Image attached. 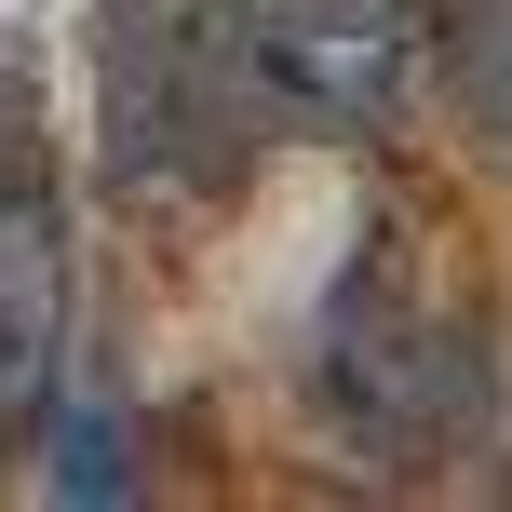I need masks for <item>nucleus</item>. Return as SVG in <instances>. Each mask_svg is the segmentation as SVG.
I'll use <instances>...</instances> for the list:
<instances>
[{
	"mask_svg": "<svg viewBox=\"0 0 512 512\" xmlns=\"http://www.w3.org/2000/svg\"><path fill=\"white\" fill-rule=\"evenodd\" d=\"M68 351V203L41 176H0V418H27Z\"/></svg>",
	"mask_w": 512,
	"mask_h": 512,
	"instance_id": "f03ea898",
	"label": "nucleus"
},
{
	"mask_svg": "<svg viewBox=\"0 0 512 512\" xmlns=\"http://www.w3.org/2000/svg\"><path fill=\"white\" fill-rule=\"evenodd\" d=\"M54 499H135L122 418H95V405H68V418H54Z\"/></svg>",
	"mask_w": 512,
	"mask_h": 512,
	"instance_id": "7ed1b4c3",
	"label": "nucleus"
},
{
	"mask_svg": "<svg viewBox=\"0 0 512 512\" xmlns=\"http://www.w3.org/2000/svg\"><path fill=\"white\" fill-rule=\"evenodd\" d=\"M203 14L297 122H337V135L391 122L432 54V0H203Z\"/></svg>",
	"mask_w": 512,
	"mask_h": 512,
	"instance_id": "f257e3e1",
	"label": "nucleus"
}]
</instances>
